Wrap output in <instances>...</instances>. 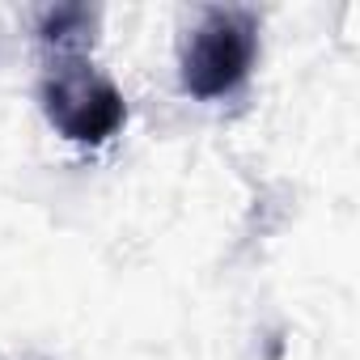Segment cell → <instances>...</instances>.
Returning <instances> with one entry per match:
<instances>
[{
  "label": "cell",
  "mask_w": 360,
  "mask_h": 360,
  "mask_svg": "<svg viewBox=\"0 0 360 360\" xmlns=\"http://www.w3.org/2000/svg\"><path fill=\"white\" fill-rule=\"evenodd\" d=\"M39 106L47 123L72 144H106L127 123V102L110 77H102L89 56L60 51L47 56L39 81Z\"/></svg>",
  "instance_id": "1"
},
{
  "label": "cell",
  "mask_w": 360,
  "mask_h": 360,
  "mask_svg": "<svg viewBox=\"0 0 360 360\" xmlns=\"http://www.w3.org/2000/svg\"><path fill=\"white\" fill-rule=\"evenodd\" d=\"M255 60H259V18L250 9L217 5L204 9L200 22L187 30L178 77H183V89L191 98L217 102L246 85Z\"/></svg>",
  "instance_id": "2"
},
{
  "label": "cell",
  "mask_w": 360,
  "mask_h": 360,
  "mask_svg": "<svg viewBox=\"0 0 360 360\" xmlns=\"http://www.w3.org/2000/svg\"><path fill=\"white\" fill-rule=\"evenodd\" d=\"M94 34H98V9L89 5H56V9H43L39 18V43L47 47V56H60V51L89 56Z\"/></svg>",
  "instance_id": "3"
}]
</instances>
